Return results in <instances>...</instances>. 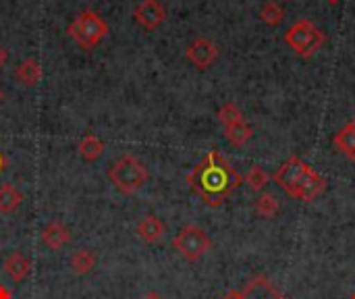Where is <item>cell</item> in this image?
<instances>
[{
	"label": "cell",
	"mask_w": 355,
	"mask_h": 299,
	"mask_svg": "<svg viewBox=\"0 0 355 299\" xmlns=\"http://www.w3.org/2000/svg\"><path fill=\"white\" fill-rule=\"evenodd\" d=\"M254 210H256V214H258V216H262V219H272V216L279 212V202H277V198H275V196H270V194H262V196H258V198H256V202H254Z\"/></svg>",
	"instance_id": "7402d4cb"
},
{
	"label": "cell",
	"mask_w": 355,
	"mask_h": 299,
	"mask_svg": "<svg viewBox=\"0 0 355 299\" xmlns=\"http://www.w3.org/2000/svg\"><path fill=\"white\" fill-rule=\"evenodd\" d=\"M225 131H227V139L233 146H237V148L239 146H245L252 139V135H254V129L245 123V119L239 121V123H235V125H231V127H227Z\"/></svg>",
	"instance_id": "d6986e66"
},
{
	"label": "cell",
	"mask_w": 355,
	"mask_h": 299,
	"mask_svg": "<svg viewBox=\"0 0 355 299\" xmlns=\"http://www.w3.org/2000/svg\"><path fill=\"white\" fill-rule=\"evenodd\" d=\"M96 268V254L92 250H79L71 256V271L75 275H89Z\"/></svg>",
	"instance_id": "ac0fdd59"
},
{
	"label": "cell",
	"mask_w": 355,
	"mask_h": 299,
	"mask_svg": "<svg viewBox=\"0 0 355 299\" xmlns=\"http://www.w3.org/2000/svg\"><path fill=\"white\" fill-rule=\"evenodd\" d=\"M135 231H137V235H139V239H141L144 244L154 246V244H158V241L162 239V235H164V223H162L158 216L148 214V216H144V219L137 223Z\"/></svg>",
	"instance_id": "8fae6325"
},
{
	"label": "cell",
	"mask_w": 355,
	"mask_h": 299,
	"mask_svg": "<svg viewBox=\"0 0 355 299\" xmlns=\"http://www.w3.org/2000/svg\"><path fill=\"white\" fill-rule=\"evenodd\" d=\"M308 169H310V166H308L300 156H293V158L285 160V162L279 166V171L275 173V183H277L281 189H285V194H289V196L293 198V194H295V189H297V185H300V181H302V177L306 175Z\"/></svg>",
	"instance_id": "8992f818"
},
{
	"label": "cell",
	"mask_w": 355,
	"mask_h": 299,
	"mask_svg": "<svg viewBox=\"0 0 355 299\" xmlns=\"http://www.w3.org/2000/svg\"><path fill=\"white\" fill-rule=\"evenodd\" d=\"M185 56L189 58V62L193 67H198L200 71H206V69H210L216 62V58H218V46L212 40H208V37H196L187 46Z\"/></svg>",
	"instance_id": "ba28073f"
},
{
	"label": "cell",
	"mask_w": 355,
	"mask_h": 299,
	"mask_svg": "<svg viewBox=\"0 0 355 299\" xmlns=\"http://www.w3.org/2000/svg\"><path fill=\"white\" fill-rule=\"evenodd\" d=\"M4 100V94H2V89H0V102Z\"/></svg>",
	"instance_id": "83f0119b"
},
{
	"label": "cell",
	"mask_w": 355,
	"mask_h": 299,
	"mask_svg": "<svg viewBox=\"0 0 355 299\" xmlns=\"http://www.w3.org/2000/svg\"><path fill=\"white\" fill-rule=\"evenodd\" d=\"M29 271H31V262H29L27 256L21 254V252H12V254L4 260V273H6L15 283L25 281L27 275H29Z\"/></svg>",
	"instance_id": "5bb4252c"
},
{
	"label": "cell",
	"mask_w": 355,
	"mask_h": 299,
	"mask_svg": "<svg viewBox=\"0 0 355 299\" xmlns=\"http://www.w3.org/2000/svg\"><path fill=\"white\" fill-rule=\"evenodd\" d=\"M42 75H44L42 65H40V60H35V58H25V60H21V62L17 65V69H15L17 81L23 83L25 87H35V85L42 81Z\"/></svg>",
	"instance_id": "4fadbf2b"
},
{
	"label": "cell",
	"mask_w": 355,
	"mask_h": 299,
	"mask_svg": "<svg viewBox=\"0 0 355 299\" xmlns=\"http://www.w3.org/2000/svg\"><path fill=\"white\" fill-rule=\"evenodd\" d=\"M285 42H287V46H289L295 54L308 58V56L316 54V52L324 46L327 35H324L312 21L300 19L297 23H293V25L287 29Z\"/></svg>",
	"instance_id": "277c9868"
},
{
	"label": "cell",
	"mask_w": 355,
	"mask_h": 299,
	"mask_svg": "<svg viewBox=\"0 0 355 299\" xmlns=\"http://www.w3.org/2000/svg\"><path fill=\"white\" fill-rule=\"evenodd\" d=\"M223 299H287L266 277H256L241 289L229 291Z\"/></svg>",
	"instance_id": "52a82bcc"
},
{
	"label": "cell",
	"mask_w": 355,
	"mask_h": 299,
	"mask_svg": "<svg viewBox=\"0 0 355 299\" xmlns=\"http://www.w3.org/2000/svg\"><path fill=\"white\" fill-rule=\"evenodd\" d=\"M327 191V179L320 177L312 166L306 171V175L302 177L293 198L300 200V202H314L316 198H320L322 194Z\"/></svg>",
	"instance_id": "30bf717a"
},
{
	"label": "cell",
	"mask_w": 355,
	"mask_h": 299,
	"mask_svg": "<svg viewBox=\"0 0 355 299\" xmlns=\"http://www.w3.org/2000/svg\"><path fill=\"white\" fill-rule=\"evenodd\" d=\"M260 19H262L266 25L277 27V25H281V23L285 21V8H283L279 2H275V0H268V2H264V4L260 6Z\"/></svg>",
	"instance_id": "ffe728a7"
},
{
	"label": "cell",
	"mask_w": 355,
	"mask_h": 299,
	"mask_svg": "<svg viewBox=\"0 0 355 299\" xmlns=\"http://www.w3.org/2000/svg\"><path fill=\"white\" fill-rule=\"evenodd\" d=\"M352 299H355V291H354V296H352Z\"/></svg>",
	"instance_id": "f546056e"
},
{
	"label": "cell",
	"mask_w": 355,
	"mask_h": 299,
	"mask_svg": "<svg viewBox=\"0 0 355 299\" xmlns=\"http://www.w3.org/2000/svg\"><path fill=\"white\" fill-rule=\"evenodd\" d=\"M333 144H335V148L343 156H347L349 160L355 162V121H349L345 127L339 129V133L335 135Z\"/></svg>",
	"instance_id": "9a60e30c"
},
{
	"label": "cell",
	"mask_w": 355,
	"mask_h": 299,
	"mask_svg": "<svg viewBox=\"0 0 355 299\" xmlns=\"http://www.w3.org/2000/svg\"><path fill=\"white\" fill-rule=\"evenodd\" d=\"M243 181L248 183V187L252 191H264L266 185L270 183V175L262 169V166H252L248 171V175L243 177Z\"/></svg>",
	"instance_id": "44dd1931"
},
{
	"label": "cell",
	"mask_w": 355,
	"mask_h": 299,
	"mask_svg": "<svg viewBox=\"0 0 355 299\" xmlns=\"http://www.w3.org/2000/svg\"><path fill=\"white\" fill-rule=\"evenodd\" d=\"M6 58H8V50L4 46H0V67H4Z\"/></svg>",
	"instance_id": "cb8c5ba5"
},
{
	"label": "cell",
	"mask_w": 355,
	"mask_h": 299,
	"mask_svg": "<svg viewBox=\"0 0 355 299\" xmlns=\"http://www.w3.org/2000/svg\"><path fill=\"white\" fill-rule=\"evenodd\" d=\"M210 246L212 241L208 233L198 225H185L173 239V248L177 250V254H181L189 262L200 260L210 250Z\"/></svg>",
	"instance_id": "5b68a950"
},
{
	"label": "cell",
	"mask_w": 355,
	"mask_h": 299,
	"mask_svg": "<svg viewBox=\"0 0 355 299\" xmlns=\"http://www.w3.org/2000/svg\"><path fill=\"white\" fill-rule=\"evenodd\" d=\"M329 2H331V4H337V2H339V0H329Z\"/></svg>",
	"instance_id": "f1b7e54d"
},
{
	"label": "cell",
	"mask_w": 355,
	"mask_h": 299,
	"mask_svg": "<svg viewBox=\"0 0 355 299\" xmlns=\"http://www.w3.org/2000/svg\"><path fill=\"white\" fill-rule=\"evenodd\" d=\"M144 299H162V298H160L158 293H148V296H146Z\"/></svg>",
	"instance_id": "4316f807"
},
{
	"label": "cell",
	"mask_w": 355,
	"mask_h": 299,
	"mask_svg": "<svg viewBox=\"0 0 355 299\" xmlns=\"http://www.w3.org/2000/svg\"><path fill=\"white\" fill-rule=\"evenodd\" d=\"M189 187L210 208H218L241 185V175L216 150L206 154L187 175Z\"/></svg>",
	"instance_id": "6da1fadb"
},
{
	"label": "cell",
	"mask_w": 355,
	"mask_h": 299,
	"mask_svg": "<svg viewBox=\"0 0 355 299\" xmlns=\"http://www.w3.org/2000/svg\"><path fill=\"white\" fill-rule=\"evenodd\" d=\"M21 202H23V194L17 187H12L10 183L0 185V212L10 214L21 206Z\"/></svg>",
	"instance_id": "e0dca14e"
},
{
	"label": "cell",
	"mask_w": 355,
	"mask_h": 299,
	"mask_svg": "<svg viewBox=\"0 0 355 299\" xmlns=\"http://www.w3.org/2000/svg\"><path fill=\"white\" fill-rule=\"evenodd\" d=\"M42 244L46 248H50L52 252H58V250H62L64 246L71 244V233L60 223H48L44 227V231H42Z\"/></svg>",
	"instance_id": "7c38bea8"
},
{
	"label": "cell",
	"mask_w": 355,
	"mask_h": 299,
	"mask_svg": "<svg viewBox=\"0 0 355 299\" xmlns=\"http://www.w3.org/2000/svg\"><path fill=\"white\" fill-rule=\"evenodd\" d=\"M77 152L85 162H96L104 154V142L100 137H96L94 133H87L79 139Z\"/></svg>",
	"instance_id": "2e32d148"
},
{
	"label": "cell",
	"mask_w": 355,
	"mask_h": 299,
	"mask_svg": "<svg viewBox=\"0 0 355 299\" xmlns=\"http://www.w3.org/2000/svg\"><path fill=\"white\" fill-rule=\"evenodd\" d=\"M133 17L144 29L152 31V29H158L166 21V8L160 0H141L133 8Z\"/></svg>",
	"instance_id": "9c48e42d"
},
{
	"label": "cell",
	"mask_w": 355,
	"mask_h": 299,
	"mask_svg": "<svg viewBox=\"0 0 355 299\" xmlns=\"http://www.w3.org/2000/svg\"><path fill=\"white\" fill-rule=\"evenodd\" d=\"M0 299H12V293L8 291V287L0 285Z\"/></svg>",
	"instance_id": "d4e9b609"
},
{
	"label": "cell",
	"mask_w": 355,
	"mask_h": 299,
	"mask_svg": "<svg viewBox=\"0 0 355 299\" xmlns=\"http://www.w3.org/2000/svg\"><path fill=\"white\" fill-rule=\"evenodd\" d=\"M6 166H8V160H6V156L0 152V173H4V171H6Z\"/></svg>",
	"instance_id": "484cf974"
},
{
	"label": "cell",
	"mask_w": 355,
	"mask_h": 299,
	"mask_svg": "<svg viewBox=\"0 0 355 299\" xmlns=\"http://www.w3.org/2000/svg\"><path fill=\"white\" fill-rule=\"evenodd\" d=\"M218 121H220V123L225 125V129H227V127H231V125L243 121V114H241V110H239L233 102H229V104H225V106L218 110Z\"/></svg>",
	"instance_id": "603a6c76"
},
{
	"label": "cell",
	"mask_w": 355,
	"mask_h": 299,
	"mask_svg": "<svg viewBox=\"0 0 355 299\" xmlns=\"http://www.w3.org/2000/svg\"><path fill=\"white\" fill-rule=\"evenodd\" d=\"M67 33L77 42L81 50L89 52L108 35V23L96 10L85 8L69 23Z\"/></svg>",
	"instance_id": "3957f363"
},
{
	"label": "cell",
	"mask_w": 355,
	"mask_h": 299,
	"mask_svg": "<svg viewBox=\"0 0 355 299\" xmlns=\"http://www.w3.org/2000/svg\"><path fill=\"white\" fill-rule=\"evenodd\" d=\"M108 179L123 196H133L148 183L150 171L137 156L125 154L108 169Z\"/></svg>",
	"instance_id": "7a4b0ae2"
}]
</instances>
